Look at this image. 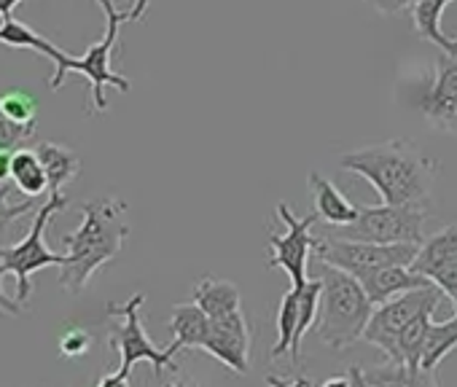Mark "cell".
I'll return each instance as SVG.
<instances>
[{
  "mask_svg": "<svg viewBox=\"0 0 457 387\" xmlns=\"http://www.w3.org/2000/svg\"><path fill=\"white\" fill-rule=\"evenodd\" d=\"M339 167L366 177L385 205L430 208L438 161L411 140H387L355 148L339 159Z\"/></svg>",
  "mask_w": 457,
  "mask_h": 387,
  "instance_id": "1",
  "label": "cell"
},
{
  "mask_svg": "<svg viewBox=\"0 0 457 387\" xmlns=\"http://www.w3.org/2000/svg\"><path fill=\"white\" fill-rule=\"evenodd\" d=\"M81 226L65 235L68 256L60 267V285L68 293H81L92 275L111 264L129 237L127 202L119 197H97L81 205Z\"/></svg>",
  "mask_w": 457,
  "mask_h": 387,
  "instance_id": "2",
  "label": "cell"
},
{
  "mask_svg": "<svg viewBox=\"0 0 457 387\" xmlns=\"http://www.w3.org/2000/svg\"><path fill=\"white\" fill-rule=\"evenodd\" d=\"M323 299L318 317V336L331 350H345L363 342V331L374 315V304L366 296L358 277L323 264L320 272Z\"/></svg>",
  "mask_w": 457,
  "mask_h": 387,
  "instance_id": "3",
  "label": "cell"
},
{
  "mask_svg": "<svg viewBox=\"0 0 457 387\" xmlns=\"http://www.w3.org/2000/svg\"><path fill=\"white\" fill-rule=\"evenodd\" d=\"M100 4V9H103V14H105V36L97 41V44H92L89 49H87V54L84 57H71V54H65L57 65H54V76L49 78V89L52 92H57L60 86H62V81H65V76L68 73H81V76H87V81H89V92H92V113H105L108 111V97H105V86H116L119 92H129L132 89V84H129V78H124V76H119V73H113L111 70V54H113V49H116V44H119V28H121V22H127V12H119L116 6H113V0H97Z\"/></svg>",
  "mask_w": 457,
  "mask_h": 387,
  "instance_id": "4",
  "label": "cell"
},
{
  "mask_svg": "<svg viewBox=\"0 0 457 387\" xmlns=\"http://www.w3.org/2000/svg\"><path fill=\"white\" fill-rule=\"evenodd\" d=\"M68 208V197L60 194H49V200L41 205V210L36 213V221L28 232V237L14 245V248H0V267H4L9 275L17 277V301L25 304L33 293V275L46 269V267H62L65 256L54 253L46 248L44 243V232L49 226V221Z\"/></svg>",
  "mask_w": 457,
  "mask_h": 387,
  "instance_id": "5",
  "label": "cell"
},
{
  "mask_svg": "<svg viewBox=\"0 0 457 387\" xmlns=\"http://www.w3.org/2000/svg\"><path fill=\"white\" fill-rule=\"evenodd\" d=\"M428 210L420 205H361L358 218L334 235L377 245H422Z\"/></svg>",
  "mask_w": 457,
  "mask_h": 387,
  "instance_id": "6",
  "label": "cell"
},
{
  "mask_svg": "<svg viewBox=\"0 0 457 387\" xmlns=\"http://www.w3.org/2000/svg\"><path fill=\"white\" fill-rule=\"evenodd\" d=\"M143 301H145V293H135L124 304H108V317H116L119 320L113 325L111 336H108L111 347L121 352L119 371L121 374H132V368H135L137 360H148L154 366V374L156 376H162L164 371H178L175 355L170 352V347L167 350H159L148 339V333L143 328V320H140Z\"/></svg>",
  "mask_w": 457,
  "mask_h": 387,
  "instance_id": "7",
  "label": "cell"
},
{
  "mask_svg": "<svg viewBox=\"0 0 457 387\" xmlns=\"http://www.w3.org/2000/svg\"><path fill=\"white\" fill-rule=\"evenodd\" d=\"M417 251L420 245H377V243L345 240L337 235L318 237V245H315V256L320 259V264L337 267L358 280L379 267H390V264L411 267L417 259Z\"/></svg>",
  "mask_w": 457,
  "mask_h": 387,
  "instance_id": "8",
  "label": "cell"
},
{
  "mask_svg": "<svg viewBox=\"0 0 457 387\" xmlns=\"http://www.w3.org/2000/svg\"><path fill=\"white\" fill-rule=\"evenodd\" d=\"M441 291L436 285H422L414 291H406L379 307H374V315L363 331V342L374 344L387 355V360H395V347H398V333L420 315L436 312L441 304Z\"/></svg>",
  "mask_w": 457,
  "mask_h": 387,
  "instance_id": "9",
  "label": "cell"
},
{
  "mask_svg": "<svg viewBox=\"0 0 457 387\" xmlns=\"http://www.w3.org/2000/svg\"><path fill=\"white\" fill-rule=\"evenodd\" d=\"M278 218L286 224V232H270V267L272 269H283L291 277V285H304L307 277V264H310V253H315L318 237H312V224L318 221V216H307V218H296L288 202L278 205Z\"/></svg>",
  "mask_w": 457,
  "mask_h": 387,
  "instance_id": "10",
  "label": "cell"
},
{
  "mask_svg": "<svg viewBox=\"0 0 457 387\" xmlns=\"http://www.w3.org/2000/svg\"><path fill=\"white\" fill-rule=\"evenodd\" d=\"M420 113L430 129L457 135V54L441 52L436 73L420 95Z\"/></svg>",
  "mask_w": 457,
  "mask_h": 387,
  "instance_id": "11",
  "label": "cell"
},
{
  "mask_svg": "<svg viewBox=\"0 0 457 387\" xmlns=\"http://www.w3.org/2000/svg\"><path fill=\"white\" fill-rule=\"evenodd\" d=\"M251 342L253 331L243 312L226 315V317H210V331L204 339V352L212 355L218 363H223L235 374L251 371Z\"/></svg>",
  "mask_w": 457,
  "mask_h": 387,
  "instance_id": "12",
  "label": "cell"
},
{
  "mask_svg": "<svg viewBox=\"0 0 457 387\" xmlns=\"http://www.w3.org/2000/svg\"><path fill=\"white\" fill-rule=\"evenodd\" d=\"M307 185L312 194V208H315L318 221H323L334 229H345L358 218V205H353L339 191V185L331 183L328 177H323L320 172L312 169L307 175Z\"/></svg>",
  "mask_w": 457,
  "mask_h": 387,
  "instance_id": "13",
  "label": "cell"
},
{
  "mask_svg": "<svg viewBox=\"0 0 457 387\" xmlns=\"http://www.w3.org/2000/svg\"><path fill=\"white\" fill-rule=\"evenodd\" d=\"M361 285L366 291V296L371 299L374 307L406 293V291H414V288H422V285H433L425 275L414 272L411 267H401V264H390V267H379L369 275L361 277Z\"/></svg>",
  "mask_w": 457,
  "mask_h": 387,
  "instance_id": "14",
  "label": "cell"
},
{
  "mask_svg": "<svg viewBox=\"0 0 457 387\" xmlns=\"http://www.w3.org/2000/svg\"><path fill=\"white\" fill-rule=\"evenodd\" d=\"M170 328L175 333V342L170 344L172 355H178L180 350H191V347L202 350L207 331H210V317L204 315V309L196 301L175 304L172 315H170Z\"/></svg>",
  "mask_w": 457,
  "mask_h": 387,
  "instance_id": "15",
  "label": "cell"
},
{
  "mask_svg": "<svg viewBox=\"0 0 457 387\" xmlns=\"http://www.w3.org/2000/svg\"><path fill=\"white\" fill-rule=\"evenodd\" d=\"M191 299L204 309L207 317H226L243 312V293L235 283L220 280V277H202L194 285Z\"/></svg>",
  "mask_w": 457,
  "mask_h": 387,
  "instance_id": "16",
  "label": "cell"
},
{
  "mask_svg": "<svg viewBox=\"0 0 457 387\" xmlns=\"http://www.w3.org/2000/svg\"><path fill=\"white\" fill-rule=\"evenodd\" d=\"M36 153H38V159H41V164L46 169L49 194H60L81 172V159L68 145H60V143H38Z\"/></svg>",
  "mask_w": 457,
  "mask_h": 387,
  "instance_id": "17",
  "label": "cell"
},
{
  "mask_svg": "<svg viewBox=\"0 0 457 387\" xmlns=\"http://www.w3.org/2000/svg\"><path fill=\"white\" fill-rule=\"evenodd\" d=\"M361 376L371 387H438L433 371H422V368L395 363V360H387V363L371 366V368H361Z\"/></svg>",
  "mask_w": 457,
  "mask_h": 387,
  "instance_id": "18",
  "label": "cell"
},
{
  "mask_svg": "<svg viewBox=\"0 0 457 387\" xmlns=\"http://www.w3.org/2000/svg\"><path fill=\"white\" fill-rule=\"evenodd\" d=\"M449 4L452 0H414L411 4V22H414V30L420 38L430 41L444 54H457V41H452L441 33V17H444V9Z\"/></svg>",
  "mask_w": 457,
  "mask_h": 387,
  "instance_id": "19",
  "label": "cell"
},
{
  "mask_svg": "<svg viewBox=\"0 0 457 387\" xmlns=\"http://www.w3.org/2000/svg\"><path fill=\"white\" fill-rule=\"evenodd\" d=\"M452 261H457V224L444 226V229H438L436 235H430V237L420 245L411 269L428 277L433 269H438V267H444V264H452Z\"/></svg>",
  "mask_w": 457,
  "mask_h": 387,
  "instance_id": "20",
  "label": "cell"
},
{
  "mask_svg": "<svg viewBox=\"0 0 457 387\" xmlns=\"http://www.w3.org/2000/svg\"><path fill=\"white\" fill-rule=\"evenodd\" d=\"M0 44H6V46H12V49H30V52H38V54L49 57L54 65L68 54V52H62L57 44H52L49 38L38 36L36 30H30L25 22H20V20H14V17L4 20V25H0Z\"/></svg>",
  "mask_w": 457,
  "mask_h": 387,
  "instance_id": "21",
  "label": "cell"
},
{
  "mask_svg": "<svg viewBox=\"0 0 457 387\" xmlns=\"http://www.w3.org/2000/svg\"><path fill=\"white\" fill-rule=\"evenodd\" d=\"M12 180L25 194V197H41L44 191H49V177H46V169H44L36 148L33 151L30 148H20L14 153Z\"/></svg>",
  "mask_w": 457,
  "mask_h": 387,
  "instance_id": "22",
  "label": "cell"
},
{
  "mask_svg": "<svg viewBox=\"0 0 457 387\" xmlns=\"http://www.w3.org/2000/svg\"><path fill=\"white\" fill-rule=\"evenodd\" d=\"M452 350H457V312H454V317H449L444 323H430L428 336H425V347H422V358H420V368L436 374L438 363Z\"/></svg>",
  "mask_w": 457,
  "mask_h": 387,
  "instance_id": "23",
  "label": "cell"
},
{
  "mask_svg": "<svg viewBox=\"0 0 457 387\" xmlns=\"http://www.w3.org/2000/svg\"><path fill=\"white\" fill-rule=\"evenodd\" d=\"M278 339L272 347V358H283L294 352V342H296V331H299V288L291 285L288 293H283L280 307H278Z\"/></svg>",
  "mask_w": 457,
  "mask_h": 387,
  "instance_id": "24",
  "label": "cell"
},
{
  "mask_svg": "<svg viewBox=\"0 0 457 387\" xmlns=\"http://www.w3.org/2000/svg\"><path fill=\"white\" fill-rule=\"evenodd\" d=\"M0 111H4L12 121L25 124V127H36L38 119V100L30 92L22 89H12L0 95Z\"/></svg>",
  "mask_w": 457,
  "mask_h": 387,
  "instance_id": "25",
  "label": "cell"
},
{
  "mask_svg": "<svg viewBox=\"0 0 457 387\" xmlns=\"http://www.w3.org/2000/svg\"><path fill=\"white\" fill-rule=\"evenodd\" d=\"M12 194H14V185H9V183L0 185V232H4L9 224L20 221L22 216L41 210V205H38L41 197H28L22 202H12Z\"/></svg>",
  "mask_w": 457,
  "mask_h": 387,
  "instance_id": "26",
  "label": "cell"
},
{
  "mask_svg": "<svg viewBox=\"0 0 457 387\" xmlns=\"http://www.w3.org/2000/svg\"><path fill=\"white\" fill-rule=\"evenodd\" d=\"M33 135H36V127L17 124L0 111V151H20Z\"/></svg>",
  "mask_w": 457,
  "mask_h": 387,
  "instance_id": "27",
  "label": "cell"
},
{
  "mask_svg": "<svg viewBox=\"0 0 457 387\" xmlns=\"http://www.w3.org/2000/svg\"><path fill=\"white\" fill-rule=\"evenodd\" d=\"M92 347V336L87 328L81 325H68L60 336V352L65 358H79V355H87Z\"/></svg>",
  "mask_w": 457,
  "mask_h": 387,
  "instance_id": "28",
  "label": "cell"
},
{
  "mask_svg": "<svg viewBox=\"0 0 457 387\" xmlns=\"http://www.w3.org/2000/svg\"><path fill=\"white\" fill-rule=\"evenodd\" d=\"M428 280H430V283H433L444 296L454 299V296H457V261H452V264H444V267L433 269V272L428 275Z\"/></svg>",
  "mask_w": 457,
  "mask_h": 387,
  "instance_id": "29",
  "label": "cell"
},
{
  "mask_svg": "<svg viewBox=\"0 0 457 387\" xmlns=\"http://www.w3.org/2000/svg\"><path fill=\"white\" fill-rule=\"evenodd\" d=\"M363 4H369L382 17H393V14H401L403 9H409L411 0H363Z\"/></svg>",
  "mask_w": 457,
  "mask_h": 387,
  "instance_id": "30",
  "label": "cell"
},
{
  "mask_svg": "<svg viewBox=\"0 0 457 387\" xmlns=\"http://www.w3.org/2000/svg\"><path fill=\"white\" fill-rule=\"evenodd\" d=\"M9 272L4 269V267H0V312H4V315H20L22 312V304L20 301H12L6 293H4V277H6Z\"/></svg>",
  "mask_w": 457,
  "mask_h": 387,
  "instance_id": "31",
  "label": "cell"
},
{
  "mask_svg": "<svg viewBox=\"0 0 457 387\" xmlns=\"http://www.w3.org/2000/svg\"><path fill=\"white\" fill-rule=\"evenodd\" d=\"M267 387H315V384H312V379H307V376L283 379V376H275V374H270V376H267Z\"/></svg>",
  "mask_w": 457,
  "mask_h": 387,
  "instance_id": "32",
  "label": "cell"
},
{
  "mask_svg": "<svg viewBox=\"0 0 457 387\" xmlns=\"http://www.w3.org/2000/svg\"><path fill=\"white\" fill-rule=\"evenodd\" d=\"M95 387H132V384H129V374L113 371V374H105L103 379H97Z\"/></svg>",
  "mask_w": 457,
  "mask_h": 387,
  "instance_id": "33",
  "label": "cell"
},
{
  "mask_svg": "<svg viewBox=\"0 0 457 387\" xmlns=\"http://www.w3.org/2000/svg\"><path fill=\"white\" fill-rule=\"evenodd\" d=\"M17 151H0V185L12 180V164Z\"/></svg>",
  "mask_w": 457,
  "mask_h": 387,
  "instance_id": "34",
  "label": "cell"
},
{
  "mask_svg": "<svg viewBox=\"0 0 457 387\" xmlns=\"http://www.w3.org/2000/svg\"><path fill=\"white\" fill-rule=\"evenodd\" d=\"M148 4H151V0H135L132 9L127 12V22H140L145 17V12H148Z\"/></svg>",
  "mask_w": 457,
  "mask_h": 387,
  "instance_id": "35",
  "label": "cell"
},
{
  "mask_svg": "<svg viewBox=\"0 0 457 387\" xmlns=\"http://www.w3.org/2000/svg\"><path fill=\"white\" fill-rule=\"evenodd\" d=\"M20 4H22V0H0V17L9 20L12 12H14V6H20Z\"/></svg>",
  "mask_w": 457,
  "mask_h": 387,
  "instance_id": "36",
  "label": "cell"
},
{
  "mask_svg": "<svg viewBox=\"0 0 457 387\" xmlns=\"http://www.w3.org/2000/svg\"><path fill=\"white\" fill-rule=\"evenodd\" d=\"M320 387H353V379L350 376H334V379L323 382Z\"/></svg>",
  "mask_w": 457,
  "mask_h": 387,
  "instance_id": "37",
  "label": "cell"
},
{
  "mask_svg": "<svg viewBox=\"0 0 457 387\" xmlns=\"http://www.w3.org/2000/svg\"><path fill=\"white\" fill-rule=\"evenodd\" d=\"M164 387H186V384H164Z\"/></svg>",
  "mask_w": 457,
  "mask_h": 387,
  "instance_id": "38",
  "label": "cell"
},
{
  "mask_svg": "<svg viewBox=\"0 0 457 387\" xmlns=\"http://www.w3.org/2000/svg\"><path fill=\"white\" fill-rule=\"evenodd\" d=\"M452 301H454V309H457V296H454V299H452Z\"/></svg>",
  "mask_w": 457,
  "mask_h": 387,
  "instance_id": "39",
  "label": "cell"
}]
</instances>
